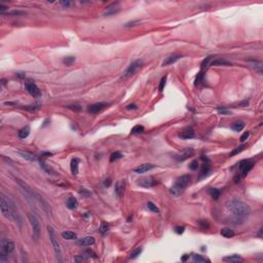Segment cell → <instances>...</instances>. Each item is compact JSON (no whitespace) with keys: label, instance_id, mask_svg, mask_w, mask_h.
I'll list each match as a JSON object with an SVG mask.
<instances>
[{"label":"cell","instance_id":"6da1fadb","mask_svg":"<svg viewBox=\"0 0 263 263\" xmlns=\"http://www.w3.org/2000/svg\"><path fill=\"white\" fill-rule=\"evenodd\" d=\"M1 212L2 215L5 218L10 220L16 221V223H19L20 226H22V219L18 213V208L16 204H14V200L10 197L5 196L4 194H1Z\"/></svg>","mask_w":263,"mask_h":263},{"label":"cell","instance_id":"7a4b0ae2","mask_svg":"<svg viewBox=\"0 0 263 263\" xmlns=\"http://www.w3.org/2000/svg\"><path fill=\"white\" fill-rule=\"evenodd\" d=\"M226 208L228 211H230L233 215L237 217H245L250 215L251 208L248 204L238 200H230L226 202Z\"/></svg>","mask_w":263,"mask_h":263},{"label":"cell","instance_id":"3957f363","mask_svg":"<svg viewBox=\"0 0 263 263\" xmlns=\"http://www.w3.org/2000/svg\"><path fill=\"white\" fill-rule=\"evenodd\" d=\"M189 182H190V177L188 176V175H184V176L180 177L177 180L176 184L171 188V193L174 195H179L187 187Z\"/></svg>","mask_w":263,"mask_h":263},{"label":"cell","instance_id":"277c9868","mask_svg":"<svg viewBox=\"0 0 263 263\" xmlns=\"http://www.w3.org/2000/svg\"><path fill=\"white\" fill-rule=\"evenodd\" d=\"M47 230H48V234H49V238H50V242H52V247H54L57 260H58V262H62V251H61V248H60L59 242H58V238H57L56 231H55V229L52 227V226H47Z\"/></svg>","mask_w":263,"mask_h":263},{"label":"cell","instance_id":"5b68a950","mask_svg":"<svg viewBox=\"0 0 263 263\" xmlns=\"http://www.w3.org/2000/svg\"><path fill=\"white\" fill-rule=\"evenodd\" d=\"M143 62L141 60H137V61L133 62L131 65L129 66V68L123 72L122 74V78H129L131 76H133L136 72H138V70L142 67Z\"/></svg>","mask_w":263,"mask_h":263},{"label":"cell","instance_id":"8992f818","mask_svg":"<svg viewBox=\"0 0 263 263\" xmlns=\"http://www.w3.org/2000/svg\"><path fill=\"white\" fill-rule=\"evenodd\" d=\"M28 218L29 221H30V224L32 226V229H33V235L35 236V238H38L40 234V223H39V220L37 219V217L33 214L29 213L28 214Z\"/></svg>","mask_w":263,"mask_h":263},{"label":"cell","instance_id":"52a82bcc","mask_svg":"<svg viewBox=\"0 0 263 263\" xmlns=\"http://www.w3.org/2000/svg\"><path fill=\"white\" fill-rule=\"evenodd\" d=\"M139 185L142 186V187H145V188H150L153 187V186L157 185L158 184V181H156L155 179H153L152 177H146V178H143L141 180H139Z\"/></svg>","mask_w":263,"mask_h":263},{"label":"cell","instance_id":"ba28073f","mask_svg":"<svg viewBox=\"0 0 263 263\" xmlns=\"http://www.w3.org/2000/svg\"><path fill=\"white\" fill-rule=\"evenodd\" d=\"M1 249H2L3 253H5V254L12 253V252L14 250V243L10 240L2 238V240H1Z\"/></svg>","mask_w":263,"mask_h":263},{"label":"cell","instance_id":"9c48e42d","mask_svg":"<svg viewBox=\"0 0 263 263\" xmlns=\"http://www.w3.org/2000/svg\"><path fill=\"white\" fill-rule=\"evenodd\" d=\"M26 89L28 91V93L31 95L32 97H34V98H37V97L41 96V92H40V89H38V87L35 84V83H33V82H27L26 83Z\"/></svg>","mask_w":263,"mask_h":263},{"label":"cell","instance_id":"30bf717a","mask_svg":"<svg viewBox=\"0 0 263 263\" xmlns=\"http://www.w3.org/2000/svg\"><path fill=\"white\" fill-rule=\"evenodd\" d=\"M253 162L249 161V160H243V161L240 162V171L242 173L243 176H246L252 169H253Z\"/></svg>","mask_w":263,"mask_h":263},{"label":"cell","instance_id":"8fae6325","mask_svg":"<svg viewBox=\"0 0 263 263\" xmlns=\"http://www.w3.org/2000/svg\"><path fill=\"white\" fill-rule=\"evenodd\" d=\"M34 195L36 196L35 198L38 200V202L41 204V207H42L43 211H44L45 213L47 214V215H49V216H50V215H52V210H50V207H49V204H47L46 200H45L42 196H40L39 194H37V193H35Z\"/></svg>","mask_w":263,"mask_h":263},{"label":"cell","instance_id":"7c38bea8","mask_svg":"<svg viewBox=\"0 0 263 263\" xmlns=\"http://www.w3.org/2000/svg\"><path fill=\"white\" fill-rule=\"evenodd\" d=\"M106 106H107V104H106L105 102H99V103L93 104V105L89 106L87 111H89V113H98L99 111L103 110Z\"/></svg>","mask_w":263,"mask_h":263},{"label":"cell","instance_id":"4fadbf2b","mask_svg":"<svg viewBox=\"0 0 263 263\" xmlns=\"http://www.w3.org/2000/svg\"><path fill=\"white\" fill-rule=\"evenodd\" d=\"M125 180H119L116 182L115 184V189H114V192L115 194L117 195V197H120L125 191Z\"/></svg>","mask_w":263,"mask_h":263},{"label":"cell","instance_id":"5bb4252c","mask_svg":"<svg viewBox=\"0 0 263 263\" xmlns=\"http://www.w3.org/2000/svg\"><path fill=\"white\" fill-rule=\"evenodd\" d=\"M193 153H194L193 148H186L185 150L181 153V154L177 155V159H178L179 161H183V160L187 159V158H189L190 156H192Z\"/></svg>","mask_w":263,"mask_h":263},{"label":"cell","instance_id":"9a60e30c","mask_svg":"<svg viewBox=\"0 0 263 263\" xmlns=\"http://www.w3.org/2000/svg\"><path fill=\"white\" fill-rule=\"evenodd\" d=\"M16 182L18 184H19L20 187H21L22 189H23V190L25 191V193H27V194L30 195V196H32V197L34 196V194H35V193H34L32 190H31V188L29 187V186L27 185V184L25 183L24 181H22L21 179H19V178H16Z\"/></svg>","mask_w":263,"mask_h":263},{"label":"cell","instance_id":"2e32d148","mask_svg":"<svg viewBox=\"0 0 263 263\" xmlns=\"http://www.w3.org/2000/svg\"><path fill=\"white\" fill-rule=\"evenodd\" d=\"M181 59L180 55H171V56L167 57L164 61L162 62V66H168V65H172V64L176 63L178 60Z\"/></svg>","mask_w":263,"mask_h":263},{"label":"cell","instance_id":"e0dca14e","mask_svg":"<svg viewBox=\"0 0 263 263\" xmlns=\"http://www.w3.org/2000/svg\"><path fill=\"white\" fill-rule=\"evenodd\" d=\"M95 243H96V241H95V238L93 236H85L80 238L77 242V244L80 245V246L87 247V246H93Z\"/></svg>","mask_w":263,"mask_h":263},{"label":"cell","instance_id":"ac0fdd59","mask_svg":"<svg viewBox=\"0 0 263 263\" xmlns=\"http://www.w3.org/2000/svg\"><path fill=\"white\" fill-rule=\"evenodd\" d=\"M153 168H154V166H153V164H141L140 167L136 168V169H135V172H136V173H138V174H143V173H146V172L152 170Z\"/></svg>","mask_w":263,"mask_h":263},{"label":"cell","instance_id":"d6986e66","mask_svg":"<svg viewBox=\"0 0 263 263\" xmlns=\"http://www.w3.org/2000/svg\"><path fill=\"white\" fill-rule=\"evenodd\" d=\"M179 137H180L181 139H191V138H194L195 134L191 127H187V129H184L181 134H179Z\"/></svg>","mask_w":263,"mask_h":263},{"label":"cell","instance_id":"ffe728a7","mask_svg":"<svg viewBox=\"0 0 263 263\" xmlns=\"http://www.w3.org/2000/svg\"><path fill=\"white\" fill-rule=\"evenodd\" d=\"M119 10L120 8L117 4H113V5H111V6H109L108 8H107V10L104 12V16H113V14H117V12H119Z\"/></svg>","mask_w":263,"mask_h":263},{"label":"cell","instance_id":"44dd1931","mask_svg":"<svg viewBox=\"0 0 263 263\" xmlns=\"http://www.w3.org/2000/svg\"><path fill=\"white\" fill-rule=\"evenodd\" d=\"M222 260L225 261V262H243L244 259L241 256H238V255H236V254H234V255H229V256L223 257Z\"/></svg>","mask_w":263,"mask_h":263},{"label":"cell","instance_id":"7402d4cb","mask_svg":"<svg viewBox=\"0 0 263 263\" xmlns=\"http://www.w3.org/2000/svg\"><path fill=\"white\" fill-rule=\"evenodd\" d=\"M18 153H19L23 158L29 160V161H34V160H36L35 155H33L32 153H30V152H27V151H18Z\"/></svg>","mask_w":263,"mask_h":263},{"label":"cell","instance_id":"603a6c76","mask_svg":"<svg viewBox=\"0 0 263 263\" xmlns=\"http://www.w3.org/2000/svg\"><path fill=\"white\" fill-rule=\"evenodd\" d=\"M212 66H228V65H231L229 61L227 60H224V59H216V60H213L211 63Z\"/></svg>","mask_w":263,"mask_h":263},{"label":"cell","instance_id":"cb8c5ba5","mask_svg":"<svg viewBox=\"0 0 263 263\" xmlns=\"http://www.w3.org/2000/svg\"><path fill=\"white\" fill-rule=\"evenodd\" d=\"M77 204H78V202L75 197L70 196L68 200H67V207H68L69 209H71V210L76 209V208H77Z\"/></svg>","mask_w":263,"mask_h":263},{"label":"cell","instance_id":"d4e9b609","mask_svg":"<svg viewBox=\"0 0 263 263\" xmlns=\"http://www.w3.org/2000/svg\"><path fill=\"white\" fill-rule=\"evenodd\" d=\"M78 164H79L78 158H73L71 160V172L73 175H76L78 173Z\"/></svg>","mask_w":263,"mask_h":263},{"label":"cell","instance_id":"484cf974","mask_svg":"<svg viewBox=\"0 0 263 263\" xmlns=\"http://www.w3.org/2000/svg\"><path fill=\"white\" fill-rule=\"evenodd\" d=\"M221 234L224 237H232L234 236V231L230 228H222L221 229Z\"/></svg>","mask_w":263,"mask_h":263},{"label":"cell","instance_id":"4316f807","mask_svg":"<svg viewBox=\"0 0 263 263\" xmlns=\"http://www.w3.org/2000/svg\"><path fill=\"white\" fill-rule=\"evenodd\" d=\"M62 236L65 240H75L77 235H76V233L72 232V231H64V232H62Z\"/></svg>","mask_w":263,"mask_h":263},{"label":"cell","instance_id":"83f0119b","mask_svg":"<svg viewBox=\"0 0 263 263\" xmlns=\"http://www.w3.org/2000/svg\"><path fill=\"white\" fill-rule=\"evenodd\" d=\"M29 134H30V127L27 125V127H23V129L19 132V137L21 139H26L27 137L29 136Z\"/></svg>","mask_w":263,"mask_h":263},{"label":"cell","instance_id":"f1b7e54d","mask_svg":"<svg viewBox=\"0 0 263 263\" xmlns=\"http://www.w3.org/2000/svg\"><path fill=\"white\" fill-rule=\"evenodd\" d=\"M250 64H251V66L253 67L255 70L257 71V72H259L261 74L262 73V64H261V62H258V61H251L250 62Z\"/></svg>","mask_w":263,"mask_h":263},{"label":"cell","instance_id":"f546056e","mask_svg":"<svg viewBox=\"0 0 263 263\" xmlns=\"http://www.w3.org/2000/svg\"><path fill=\"white\" fill-rule=\"evenodd\" d=\"M232 129L235 132H241L245 127V123L243 121H235L232 125Z\"/></svg>","mask_w":263,"mask_h":263},{"label":"cell","instance_id":"4dcf8cb0","mask_svg":"<svg viewBox=\"0 0 263 263\" xmlns=\"http://www.w3.org/2000/svg\"><path fill=\"white\" fill-rule=\"evenodd\" d=\"M209 192L215 200H218L219 196H220V191H219V189H217V188H210Z\"/></svg>","mask_w":263,"mask_h":263},{"label":"cell","instance_id":"1f68e13d","mask_svg":"<svg viewBox=\"0 0 263 263\" xmlns=\"http://www.w3.org/2000/svg\"><path fill=\"white\" fill-rule=\"evenodd\" d=\"M109 231V224L105 221H103L101 223V226H100V232L102 234H106V233Z\"/></svg>","mask_w":263,"mask_h":263},{"label":"cell","instance_id":"d6a6232c","mask_svg":"<svg viewBox=\"0 0 263 263\" xmlns=\"http://www.w3.org/2000/svg\"><path fill=\"white\" fill-rule=\"evenodd\" d=\"M212 61H213V57H212V56L206 58V59H204V61H202V69H204V68H208V67L211 65Z\"/></svg>","mask_w":263,"mask_h":263},{"label":"cell","instance_id":"836d02e7","mask_svg":"<svg viewBox=\"0 0 263 263\" xmlns=\"http://www.w3.org/2000/svg\"><path fill=\"white\" fill-rule=\"evenodd\" d=\"M75 62V57H66L63 59V63L66 66H70Z\"/></svg>","mask_w":263,"mask_h":263},{"label":"cell","instance_id":"e575fe53","mask_svg":"<svg viewBox=\"0 0 263 263\" xmlns=\"http://www.w3.org/2000/svg\"><path fill=\"white\" fill-rule=\"evenodd\" d=\"M144 132V127L143 125H135L133 129H132V134H140V133H143Z\"/></svg>","mask_w":263,"mask_h":263},{"label":"cell","instance_id":"d590c367","mask_svg":"<svg viewBox=\"0 0 263 263\" xmlns=\"http://www.w3.org/2000/svg\"><path fill=\"white\" fill-rule=\"evenodd\" d=\"M122 157V154L121 152H119V151H115V152H113L112 154H111V157H110V161L113 162L115 161V160L119 159V158Z\"/></svg>","mask_w":263,"mask_h":263},{"label":"cell","instance_id":"8d00e7d4","mask_svg":"<svg viewBox=\"0 0 263 263\" xmlns=\"http://www.w3.org/2000/svg\"><path fill=\"white\" fill-rule=\"evenodd\" d=\"M147 208L150 210L151 212H153V213H156V214L159 213V209H158V208L156 207V206H155L153 202H147Z\"/></svg>","mask_w":263,"mask_h":263},{"label":"cell","instance_id":"74e56055","mask_svg":"<svg viewBox=\"0 0 263 263\" xmlns=\"http://www.w3.org/2000/svg\"><path fill=\"white\" fill-rule=\"evenodd\" d=\"M192 260L194 261V262H197V263H204L207 262V259L204 258V257H202L200 255H192Z\"/></svg>","mask_w":263,"mask_h":263},{"label":"cell","instance_id":"f35d334b","mask_svg":"<svg viewBox=\"0 0 263 263\" xmlns=\"http://www.w3.org/2000/svg\"><path fill=\"white\" fill-rule=\"evenodd\" d=\"M141 253H142V248H138V249L134 250V251L129 254V257L133 258V259H135V258H137V257H138Z\"/></svg>","mask_w":263,"mask_h":263},{"label":"cell","instance_id":"ab89813d","mask_svg":"<svg viewBox=\"0 0 263 263\" xmlns=\"http://www.w3.org/2000/svg\"><path fill=\"white\" fill-rule=\"evenodd\" d=\"M209 171H210V166L204 162V164H202V172H200V177L207 175L208 173H209Z\"/></svg>","mask_w":263,"mask_h":263},{"label":"cell","instance_id":"60d3db41","mask_svg":"<svg viewBox=\"0 0 263 263\" xmlns=\"http://www.w3.org/2000/svg\"><path fill=\"white\" fill-rule=\"evenodd\" d=\"M244 149H245V145L243 144V145H241V146H238V147L235 148L234 150H233L232 152L230 153V156H233V155L237 154V153H241L243 150H244Z\"/></svg>","mask_w":263,"mask_h":263},{"label":"cell","instance_id":"b9f144b4","mask_svg":"<svg viewBox=\"0 0 263 263\" xmlns=\"http://www.w3.org/2000/svg\"><path fill=\"white\" fill-rule=\"evenodd\" d=\"M202 79H204V73H202V72H200L198 74H197L196 78H195L194 84H195V85H198V84L200 83V82L202 81Z\"/></svg>","mask_w":263,"mask_h":263},{"label":"cell","instance_id":"7bdbcfd3","mask_svg":"<svg viewBox=\"0 0 263 263\" xmlns=\"http://www.w3.org/2000/svg\"><path fill=\"white\" fill-rule=\"evenodd\" d=\"M166 82H167V76H164V77L161 78V80H160L159 82V87H158V89H159V92H162L164 89V87H166Z\"/></svg>","mask_w":263,"mask_h":263},{"label":"cell","instance_id":"ee69618b","mask_svg":"<svg viewBox=\"0 0 263 263\" xmlns=\"http://www.w3.org/2000/svg\"><path fill=\"white\" fill-rule=\"evenodd\" d=\"M68 109H71V110H74V111H80L82 109V107L78 104H75V105H69L67 107Z\"/></svg>","mask_w":263,"mask_h":263},{"label":"cell","instance_id":"f6af8a7d","mask_svg":"<svg viewBox=\"0 0 263 263\" xmlns=\"http://www.w3.org/2000/svg\"><path fill=\"white\" fill-rule=\"evenodd\" d=\"M189 168H190L191 170H193V171L197 170V168H198V162H197V160H193V161L189 164Z\"/></svg>","mask_w":263,"mask_h":263},{"label":"cell","instance_id":"bcb514c9","mask_svg":"<svg viewBox=\"0 0 263 263\" xmlns=\"http://www.w3.org/2000/svg\"><path fill=\"white\" fill-rule=\"evenodd\" d=\"M184 230H185V227H183V226H177V227H175V231L178 234H182L184 232Z\"/></svg>","mask_w":263,"mask_h":263},{"label":"cell","instance_id":"7dc6e473","mask_svg":"<svg viewBox=\"0 0 263 263\" xmlns=\"http://www.w3.org/2000/svg\"><path fill=\"white\" fill-rule=\"evenodd\" d=\"M198 225L202 228H208L209 227V222L208 221H198Z\"/></svg>","mask_w":263,"mask_h":263},{"label":"cell","instance_id":"c3c4849f","mask_svg":"<svg viewBox=\"0 0 263 263\" xmlns=\"http://www.w3.org/2000/svg\"><path fill=\"white\" fill-rule=\"evenodd\" d=\"M217 110H218L219 113H221V114H224V115H227V114H229V113H230L229 110H227V109H225V108H220V107H219Z\"/></svg>","mask_w":263,"mask_h":263},{"label":"cell","instance_id":"681fc988","mask_svg":"<svg viewBox=\"0 0 263 263\" xmlns=\"http://www.w3.org/2000/svg\"><path fill=\"white\" fill-rule=\"evenodd\" d=\"M249 136H250V133H249V132H246V133H244V135H243V136L241 137V142H243V143H244V142L246 141L247 139L249 138Z\"/></svg>","mask_w":263,"mask_h":263},{"label":"cell","instance_id":"f907efd6","mask_svg":"<svg viewBox=\"0 0 263 263\" xmlns=\"http://www.w3.org/2000/svg\"><path fill=\"white\" fill-rule=\"evenodd\" d=\"M83 256L85 257V258H89V257H92V255H95L94 253H93L92 251H89V250H87V251L83 252V254H82Z\"/></svg>","mask_w":263,"mask_h":263},{"label":"cell","instance_id":"816d5d0a","mask_svg":"<svg viewBox=\"0 0 263 263\" xmlns=\"http://www.w3.org/2000/svg\"><path fill=\"white\" fill-rule=\"evenodd\" d=\"M84 259H87V258H85L83 255H81L80 257H75V258H74V260H75L76 262H80V261H83Z\"/></svg>","mask_w":263,"mask_h":263},{"label":"cell","instance_id":"f5cc1de1","mask_svg":"<svg viewBox=\"0 0 263 263\" xmlns=\"http://www.w3.org/2000/svg\"><path fill=\"white\" fill-rule=\"evenodd\" d=\"M61 4L65 7H68V6H70L71 5V2L70 1H61Z\"/></svg>","mask_w":263,"mask_h":263},{"label":"cell","instance_id":"db71d44e","mask_svg":"<svg viewBox=\"0 0 263 263\" xmlns=\"http://www.w3.org/2000/svg\"><path fill=\"white\" fill-rule=\"evenodd\" d=\"M5 10H7V7L4 6V5H2V4H0V12H1V14H3Z\"/></svg>","mask_w":263,"mask_h":263},{"label":"cell","instance_id":"11a10c76","mask_svg":"<svg viewBox=\"0 0 263 263\" xmlns=\"http://www.w3.org/2000/svg\"><path fill=\"white\" fill-rule=\"evenodd\" d=\"M16 76L18 77H20V78H25V73H22V72H19V73H16Z\"/></svg>","mask_w":263,"mask_h":263},{"label":"cell","instance_id":"9f6ffc18","mask_svg":"<svg viewBox=\"0 0 263 263\" xmlns=\"http://www.w3.org/2000/svg\"><path fill=\"white\" fill-rule=\"evenodd\" d=\"M110 184H111L110 179H107V180H105V182H104V185L105 186H110Z\"/></svg>","mask_w":263,"mask_h":263},{"label":"cell","instance_id":"6f0895ef","mask_svg":"<svg viewBox=\"0 0 263 263\" xmlns=\"http://www.w3.org/2000/svg\"><path fill=\"white\" fill-rule=\"evenodd\" d=\"M50 155H52V153L50 152L42 153V154H41V157H47V156H50Z\"/></svg>","mask_w":263,"mask_h":263},{"label":"cell","instance_id":"680465c9","mask_svg":"<svg viewBox=\"0 0 263 263\" xmlns=\"http://www.w3.org/2000/svg\"><path fill=\"white\" fill-rule=\"evenodd\" d=\"M137 107H136V105L135 104H131V105H129L127 106V109H136Z\"/></svg>","mask_w":263,"mask_h":263},{"label":"cell","instance_id":"91938a15","mask_svg":"<svg viewBox=\"0 0 263 263\" xmlns=\"http://www.w3.org/2000/svg\"><path fill=\"white\" fill-rule=\"evenodd\" d=\"M136 23H139V21H136V22H131V23H127V26L129 27V26H134V24H136Z\"/></svg>","mask_w":263,"mask_h":263}]
</instances>
